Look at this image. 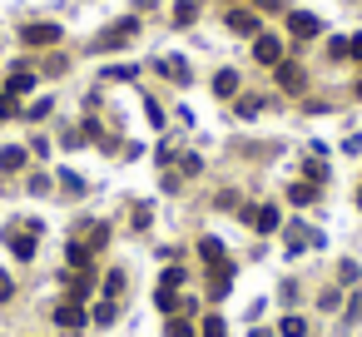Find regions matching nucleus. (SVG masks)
Listing matches in <instances>:
<instances>
[{"instance_id":"nucleus-1","label":"nucleus","mask_w":362,"mask_h":337,"mask_svg":"<svg viewBox=\"0 0 362 337\" xmlns=\"http://www.w3.org/2000/svg\"><path fill=\"white\" fill-rule=\"evenodd\" d=\"M35 234H40V223H30V219H25V223H15L10 234H5V243H10V253H15L20 263L35 258Z\"/></svg>"},{"instance_id":"nucleus-2","label":"nucleus","mask_w":362,"mask_h":337,"mask_svg":"<svg viewBox=\"0 0 362 337\" xmlns=\"http://www.w3.org/2000/svg\"><path fill=\"white\" fill-rule=\"evenodd\" d=\"M288 35L293 40H317L323 35V20L308 15V10H288Z\"/></svg>"},{"instance_id":"nucleus-3","label":"nucleus","mask_w":362,"mask_h":337,"mask_svg":"<svg viewBox=\"0 0 362 337\" xmlns=\"http://www.w3.org/2000/svg\"><path fill=\"white\" fill-rule=\"evenodd\" d=\"M134 35V20H119V25H110L95 45H90V55H104V50H119V40H130Z\"/></svg>"},{"instance_id":"nucleus-4","label":"nucleus","mask_w":362,"mask_h":337,"mask_svg":"<svg viewBox=\"0 0 362 337\" xmlns=\"http://www.w3.org/2000/svg\"><path fill=\"white\" fill-rule=\"evenodd\" d=\"M20 40L35 45V50H45V45H55V40H60V25H25V30H20Z\"/></svg>"},{"instance_id":"nucleus-5","label":"nucleus","mask_w":362,"mask_h":337,"mask_svg":"<svg viewBox=\"0 0 362 337\" xmlns=\"http://www.w3.org/2000/svg\"><path fill=\"white\" fill-rule=\"evenodd\" d=\"M248 223L258 228V234H278V208H273V203H258V208H248Z\"/></svg>"},{"instance_id":"nucleus-6","label":"nucleus","mask_w":362,"mask_h":337,"mask_svg":"<svg viewBox=\"0 0 362 337\" xmlns=\"http://www.w3.org/2000/svg\"><path fill=\"white\" fill-rule=\"evenodd\" d=\"M273 75H278V84H283L288 95H298V90H303V70H298V65H288V60H278V65H273Z\"/></svg>"},{"instance_id":"nucleus-7","label":"nucleus","mask_w":362,"mask_h":337,"mask_svg":"<svg viewBox=\"0 0 362 337\" xmlns=\"http://www.w3.org/2000/svg\"><path fill=\"white\" fill-rule=\"evenodd\" d=\"M228 30L233 35H258V15L253 10H228Z\"/></svg>"},{"instance_id":"nucleus-8","label":"nucleus","mask_w":362,"mask_h":337,"mask_svg":"<svg viewBox=\"0 0 362 337\" xmlns=\"http://www.w3.org/2000/svg\"><path fill=\"white\" fill-rule=\"evenodd\" d=\"M253 55H258L263 65H278V60H283V45H278V35H258V45H253Z\"/></svg>"},{"instance_id":"nucleus-9","label":"nucleus","mask_w":362,"mask_h":337,"mask_svg":"<svg viewBox=\"0 0 362 337\" xmlns=\"http://www.w3.org/2000/svg\"><path fill=\"white\" fill-rule=\"evenodd\" d=\"M228 283H233V268H228V258H224V263H214V273H208V292H214V298H224Z\"/></svg>"},{"instance_id":"nucleus-10","label":"nucleus","mask_w":362,"mask_h":337,"mask_svg":"<svg viewBox=\"0 0 362 337\" xmlns=\"http://www.w3.org/2000/svg\"><path fill=\"white\" fill-rule=\"evenodd\" d=\"M55 323H60V327H80V323H84V308H80L75 298L60 303V308H55Z\"/></svg>"},{"instance_id":"nucleus-11","label":"nucleus","mask_w":362,"mask_h":337,"mask_svg":"<svg viewBox=\"0 0 362 337\" xmlns=\"http://www.w3.org/2000/svg\"><path fill=\"white\" fill-rule=\"evenodd\" d=\"M308 243H323V234H317V238H313V234H308V228H303V223H293V228H288V253H303Z\"/></svg>"},{"instance_id":"nucleus-12","label":"nucleus","mask_w":362,"mask_h":337,"mask_svg":"<svg viewBox=\"0 0 362 337\" xmlns=\"http://www.w3.org/2000/svg\"><path fill=\"white\" fill-rule=\"evenodd\" d=\"M35 84H40V79H35L30 70H15V75H10V84H5V95H10V99H15V95H30Z\"/></svg>"},{"instance_id":"nucleus-13","label":"nucleus","mask_w":362,"mask_h":337,"mask_svg":"<svg viewBox=\"0 0 362 337\" xmlns=\"http://www.w3.org/2000/svg\"><path fill=\"white\" fill-rule=\"evenodd\" d=\"M15 168H25V149H20V144L0 149V174H15Z\"/></svg>"},{"instance_id":"nucleus-14","label":"nucleus","mask_w":362,"mask_h":337,"mask_svg":"<svg viewBox=\"0 0 362 337\" xmlns=\"http://www.w3.org/2000/svg\"><path fill=\"white\" fill-rule=\"evenodd\" d=\"M159 75H169V79H179V84H189V65L179 55H169V60H159Z\"/></svg>"},{"instance_id":"nucleus-15","label":"nucleus","mask_w":362,"mask_h":337,"mask_svg":"<svg viewBox=\"0 0 362 337\" xmlns=\"http://www.w3.org/2000/svg\"><path fill=\"white\" fill-rule=\"evenodd\" d=\"M278 332H283V337H308V318H298V312H288V318L278 323Z\"/></svg>"},{"instance_id":"nucleus-16","label":"nucleus","mask_w":362,"mask_h":337,"mask_svg":"<svg viewBox=\"0 0 362 337\" xmlns=\"http://www.w3.org/2000/svg\"><path fill=\"white\" fill-rule=\"evenodd\" d=\"M313 199H317V188H313V184H293V188H288V203H298V208H308Z\"/></svg>"},{"instance_id":"nucleus-17","label":"nucleus","mask_w":362,"mask_h":337,"mask_svg":"<svg viewBox=\"0 0 362 337\" xmlns=\"http://www.w3.org/2000/svg\"><path fill=\"white\" fill-rule=\"evenodd\" d=\"M239 84H243V79L233 75V70H219V75H214V90H219V95H233Z\"/></svg>"},{"instance_id":"nucleus-18","label":"nucleus","mask_w":362,"mask_h":337,"mask_svg":"<svg viewBox=\"0 0 362 337\" xmlns=\"http://www.w3.org/2000/svg\"><path fill=\"white\" fill-rule=\"evenodd\" d=\"M194 15H199L194 0H179V5H174V25H194Z\"/></svg>"},{"instance_id":"nucleus-19","label":"nucleus","mask_w":362,"mask_h":337,"mask_svg":"<svg viewBox=\"0 0 362 337\" xmlns=\"http://www.w3.org/2000/svg\"><path fill=\"white\" fill-rule=\"evenodd\" d=\"M114 312H119V308H114V298L95 303V323H99V327H110V323H114Z\"/></svg>"},{"instance_id":"nucleus-20","label":"nucleus","mask_w":362,"mask_h":337,"mask_svg":"<svg viewBox=\"0 0 362 337\" xmlns=\"http://www.w3.org/2000/svg\"><path fill=\"white\" fill-rule=\"evenodd\" d=\"M199 253H204L208 263H224V243L219 238H199Z\"/></svg>"},{"instance_id":"nucleus-21","label":"nucleus","mask_w":362,"mask_h":337,"mask_svg":"<svg viewBox=\"0 0 362 337\" xmlns=\"http://www.w3.org/2000/svg\"><path fill=\"white\" fill-rule=\"evenodd\" d=\"M154 308H159V312H174V308H179V298H174L169 288H154Z\"/></svg>"},{"instance_id":"nucleus-22","label":"nucleus","mask_w":362,"mask_h":337,"mask_svg":"<svg viewBox=\"0 0 362 337\" xmlns=\"http://www.w3.org/2000/svg\"><path fill=\"white\" fill-rule=\"evenodd\" d=\"M124 292V273H110V278H104V298H119Z\"/></svg>"},{"instance_id":"nucleus-23","label":"nucleus","mask_w":362,"mask_h":337,"mask_svg":"<svg viewBox=\"0 0 362 337\" xmlns=\"http://www.w3.org/2000/svg\"><path fill=\"white\" fill-rule=\"evenodd\" d=\"M184 283V268H164V278H159V288H169V292H174Z\"/></svg>"},{"instance_id":"nucleus-24","label":"nucleus","mask_w":362,"mask_h":337,"mask_svg":"<svg viewBox=\"0 0 362 337\" xmlns=\"http://www.w3.org/2000/svg\"><path fill=\"white\" fill-rule=\"evenodd\" d=\"M204 337H228V327H224V318H204Z\"/></svg>"},{"instance_id":"nucleus-25","label":"nucleus","mask_w":362,"mask_h":337,"mask_svg":"<svg viewBox=\"0 0 362 337\" xmlns=\"http://www.w3.org/2000/svg\"><path fill=\"white\" fill-rule=\"evenodd\" d=\"M328 179V164H317V159H308V184H323Z\"/></svg>"},{"instance_id":"nucleus-26","label":"nucleus","mask_w":362,"mask_h":337,"mask_svg":"<svg viewBox=\"0 0 362 337\" xmlns=\"http://www.w3.org/2000/svg\"><path fill=\"white\" fill-rule=\"evenodd\" d=\"M169 337H194V327H189L184 318H169Z\"/></svg>"},{"instance_id":"nucleus-27","label":"nucleus","mask_w":362,"mask_h":337,"mask_svg":"<svg viewBox=\"0 0 362 337\" xmlns=\"http://www.w3.org/2000/svg\"><path fill=\"white\" fill-rule=\"evenodd\" d=\"M258 110H263V99H253V95H248V99L239 104V114H243V119H253V114H258Z\"/></svg>"},{"instance_id":"nucleus-28","label":"nucleus","mask_w":362,"mask_h":337,"mask_svg":"<svg viewBox=\"0 0 362 337\" xmlns=\"http://www.w3.org/2000/svg\"><path fill=\"white\" fill-rule=\"evenodd\" d=\"M15 114H20V110H15V99H10V95H0V119H15Z\"/></svg>"},{"instance_id":"nucleus-29","label":"nucleus","mask_w":362,"mask_h":337,"mask_svg":"<svg viewBox=\"0 0 362 337\" xmlns=\"http://www.w3.org/2000/svg\"><path fill=\"white\" fill-rule=\"evenodd\" d=\"M253 5H258V10H268V15H273V10H288V0H253Z\"/></svg>"},{"instance_id":"nucleus-30","label":"nucleus","mask_w":362,"mask_h":337,"mask_svg":"<svg viewBox=\"0 0 362 337\" xmlns=\"http://www.w3.org/2000/svg\"><path fill=\"white\" fill-rule=\"evenodd\" d=\"M10 292H15V283H10V273H0V303H5Z\"/></svg>"},{"instance_id":"nucleus-31","label":"nucleus","mask_w":362,"mask_h":337,"mask_svg":"<svg viewBox=\"0 0 362 337\" xmlns=\"http://www.w3.org/2000/svg\"><path fill=\"white\" fill-rule=\"evenodd\" d=\"M348 318H352V323L362 318V292H357V298H352V308H348Z\"/></svg>"},{"instance_id":"nucleus-32","label":"nucleus","mask_w":362,"mask_h":337,"mask_svg":"<svg viewBox=\"0 0 362 337\" xmlns=\"http://www.w3.org/2000/svg\"><path fill=\"white\" fill-rule=\"evenodd\" d=\"M357 99H362V79H357Z\"/></svg>"},{"instance_id":"nucleus-33","label":"nucleus","mask_w":362,"mask_h":337,"mask_svg":"<svg viewBox=\"0 0 362 337\" xmlns=\"http://www.w3.org/2000/svg\"><path fill=\"white\" fill-rule=\"evenodd\" d=\"M357 208H362V194H357Z\"/></svg>"}]
</instances>
